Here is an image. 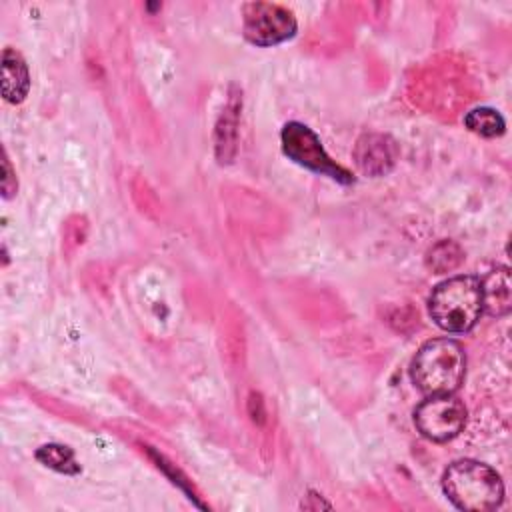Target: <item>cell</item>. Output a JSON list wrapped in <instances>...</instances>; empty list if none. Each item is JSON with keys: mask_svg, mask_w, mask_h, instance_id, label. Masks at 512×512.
<instances>
[{"mask_svg": "<svg viewBox=\"0 0 512 512\" xmlns=\"http://www.w3.org/2000/svg\"><path fill=\"white\" fill-rule=\"evenodd\" d=\"M464 126L482 138H496V136H502L506 130V122H504L502 114L488 106L470 110L464 116Z\"/></svg>", "mask_w": 512, "mask_h": 512, "instance_id": "10", "label": "cell"}, {"mask_svg": "<svg viewBox=\"0 0 512 512\" xmlns=\"http://www.w3.org/2000/svg\"><path fill=\"white\" fill-rule=\"evenodd\" d=\"M414 424L424 438L448 442L464 430L466 408L454 394H434L418 404Z\"/></svg>", "mask_w": 512, "mask_h": 512, "instance_id": "5", "label": "cell"}, {"mask_svg": "<svg viewBox=\"0 0 512 512\" xmlns=\"http://www.w3.org/2000/svg\"><path fill=\"white\" fill-rule=\"evenodd\" d=\"M30 88V76L22 56L6 48L2 54V96L10 104H20Z\"/></svg>", "mask_w": 512, "mask_h": 512, "instance_id": "9", "label": "cell"}, {"mask_svg": "<svg viewBox=\"0 0 512 512\" xmlns=\"http://www.w3.org/2000/svg\"><path fill=\"white\" fill-rule=\"evenodd\" d=\"M482 312L490 316H506L512 308V284L510 270L506 266H498L490 270L482 280Z\"/></svg>", "mask_w": 512, "mask_h": 512, "instance_id": "8", "label": "cell"}, {"mask_svg": "<svg viewBox=\"0 0 512 512\" xmlns=\"http://www.w3.org/2000/svg\"><path fill=\"white\" fill-rule=\"evenodd\" d=\"M280 140H282V152L292 162L300 164L302 168H308L316 174L328 176L340 184L354 182V176L326 154L320 138L306 124H302V122L284 124Z\"/></svg>", "mask_w": 512, "mask_h": 512, "instance_id": "4", "label": "cell"}, {"mask_svg": "<svg viewBox=\"0 0 512 512\" xmlns=\"http://www.w3.org/2000/svg\"><path fill=\"white\" fill-rule=\"evenodd\" d=\"M428 314L444 332L462 334L472 330L482 316L480 278L458 274L440 282L428 298Z\"/></svg>", "mask_w": 512, "mask_h": 512, "instance_id": "3", "label": "cell"}, {"mask_svg": "<svg viewBox=\"0 0 512 512\" xmlns=\"http://www.w3.org/2000/svg\"><path fill=\"white\" fill-rule=\"evenodd\" d=\"M460 262H462V250L452 240H442L434 244L426 256L428 268H432L438 274L454 270Z\"/></svg>", "mask_w": 512, "mask_h": 512, "instance_id": "12", "label": "cell"}, {"mask_svg": "<svg viewBox=\"0 0 512 512\" xmlns=\"http://www.w3.org/2000/svg\"><path fill=\"white\" fill-rule=\"evenodd\" d=\"M466 352L452 338L424 342L410 364V378L428 396L454 394L464 382Z\"/></svg>", "mask_w": 512, "mask_h": 512, "instance_id": "1", "label": "cell"}, {"mask_svg": "<svg viewBox=\"0 0 512 512\" xmlns=\"http://www.w3.org/2000/svg\"><path fill=\"white\" fill-rule=\"evenodd\" d=\"M442 490L448 500L464 512H488L502 504L504 482L488 464L456 460L442 474Z\"/></svg>", "mask_w": 512, "mask_h": 512, "instance_id": "2", "label": "cell"}, {"mask_svg": "<svg viewBox=\"0 0 512 512\" xmlns=\"http://www.w3.org/2000/svg\"><path fill=\"white\" fill-rule=\"evenodd\" d=\"M2 168H4V176H2V192L6 198H10L14 192H16V176L10 168V162H8V156L4 154L2 158Z\"/></svg>", "mask_w": 512, "mask_h": 512, "instance_id": "13", "label": "cell"}, {"mask_svg": "<svg viewBox=\"0 0 512 512\" xmlns=\"http://www.w3.org/2000/svg\"><path fill=\"white\" fill-rule=\"evenodd\" d=\"M36 458L62 474H78L80 472V464L74 458V452L68 446L62 444H44L36 450Z\"/></svg>", "mask_w": 512, "mask_h": 512, "instance_id": "11", "label": "cell"}, {"mask_svg": "<svg viewBox=\"0 0 512 512\" xmlns=\"http://www.w3.org/2000/svg\"><path fill=\"white\" fill-rule=\"evenodd\" d=\"M244 38L256 46H274L296 34L294 14L272 2L244 4Z\"/></svg>", "mask_w": 512, "mask_h": 512, "instance_id": "6", "label": "cell"}, {"mask_svg": "<svg viewBox=\"0 0 512 512\" xmlns=\"http://www.w3.org/2000/svg\"><path fill=\"white\" fill-rule=\"evenodd\" d=\"M398 158L396 142L384 134H364L354 146V160L368 176H384Z\"/></svg>", "mask_w": 512, "mask_h": 512, "instance_id": "7", "label": "cell"}]
</instances>
